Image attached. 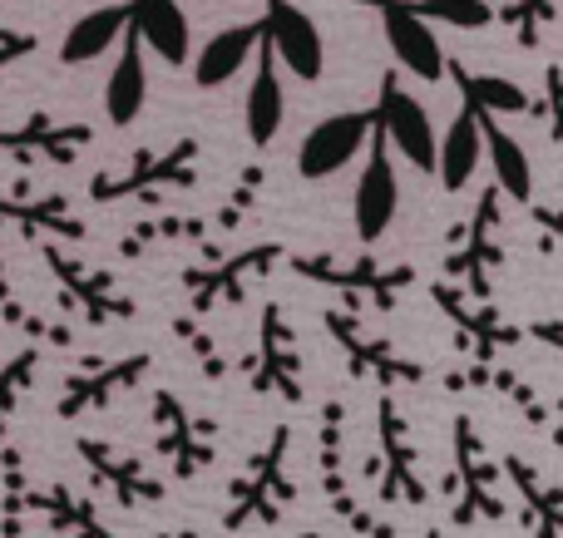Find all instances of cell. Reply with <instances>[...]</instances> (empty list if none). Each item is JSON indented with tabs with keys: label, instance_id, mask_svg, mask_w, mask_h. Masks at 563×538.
Returning a JSON list of instances; mask_svg holds the SVG:
<instances>
[{
	"label": "cell",
	"instance_id": "cell-1",
	"mask_svg": "<svg viewBox=\"0 0 563 538\" xmlns=\"http://www.w3.org/2000/svg\"><path fill=\"white\" fill-rule=\"evenodd\" d=\"M371 128H376V109H346V114H327L297 148V173L301 178H331L371 144Z\"/></svg>",
	"mask_w": 563,
	"mask_h": 538
},
{
	"label": "cell",
	"instance_id": "cell-2",
	"mask_svg": "<svg viewBox=\"0 0 563 538\" xmlns=\"http://www.w3.org/2000/svg\"><path fill=\"white\" fill-rule=\"evenodd\" d=\"M263 40L273 45L277 65L287 69L291 79H301V85L321 79V69H327V45H321L317 20H311L301 5H291V0H267Z\"/></svg>",
	"mask_w": 563,
	"mask_h": 538
},
{
	"label": "cell",
	"instance_id": "cell-3",
	"mask_svg": "<svg viewBox=\"0 0 563 538\" xmlns=\"http://www.w3.org/2000/svg\"><path fill=\"white\" fill-rule=\"evenodd\" d=\"M376 128L390 138V148L410 158V168L420 173H435V124H430V109L416 94H406L396 75H386L380 85V104H376Z\"/></svg>",
	"mask_w": 563,
	"mask_h": 538
},
{
	"label": "cell",
	"instance_id": "cell-4",
	"mask_svg": "<svg viewBox=\"0 0 563 538\" xmlns=\"http://www.w3.org/2000/svg\"><path fill=\"white\" fill-rule=\"evenodd\" d=\"M380 30H386V45L396 55L400 69H410L426 85H440L445 79V49H440V35L426 15H420L410 0H380Z\"/></svg>",
	"mask_w": 563,
	"mask_h": 538
},
{
	"label": "cell",
	"instance_id": "cell-5",
	"mask_svg": "<svg viewBox=\"0 0 563 538\" xmlns=\"http://www.w3.org/2000/svg\"><path fill=\"white\" fill-rule=\"evenodd\" d=\"M396 208H400V183H396V168H390V138L380 128H371V158L356 178V198H351V213H356V237L361 243H380L396 223Z\"/></svg>",
	"mask_w": 563,
	"mask_h": 538
},
{
	"label": "cell",
	"instance_id": "cell-6",
	"mask_svg": "<svg viewBox=\"0 0 563 538\" xmlns=\"http://www.w3.org/2000/svg\"><path fill=\"white\" fill-rule=\"evenodd\" d=\"M129 25L144 40V49H154L164 65H188L194 59V30L178 0H129Z\"/></svg>",
	"mask_w": 563,
	"mask_h": 538
},
{
	"label": "cell",
	"instance_id": "cell-7",
	"mask_svg": "<svg viewBox=\"0 0 563 538\" xmlns=\"http://www.w3.org/2000/svg\"><path fill=\"white\" fill-rule=\"evenodd\" d=\"M144 40L134 35V25L124 30V40H119V59H114V69H109V79H104V114H109V124H119V128H129L139 114H144V104H148V65H144Z\"/></svg>",
	"mask_w": 563,
	"mask_h": 538
},
{
	"label": "cell",
	"instance_id": "cell-8",
	"mask_svg": "<svg viewBox=\"0 0 563 538\" xmlns=\"http://www.w3.org/2000/svg\"><path fill=\"white\" fill-rule=\"evenodd\" d=\"M257 45H263V20H243V25H228V30H218V35H208L203 49L194 55V85L223 89L228 79L247 69Z\"/></svg>",
	"mask_w": 563,
	"mask_h": 538
},
{
	"label": "cell",
	"instance_id": "cell-9",
	"mask_svg": "<svg viewBox=\"0 0 563 538\" xmlns=\"http://www.w3.org/2000/svg\"><path fill=\"white\" fill-rule=\"evenodd\" d=\"M479 158H485V128H479V114L475 109H460L450 119V128L435 138V173L445 183V193H460L470 178L479 173Z\"/></svg>",
	"mask_w": 563,
	"mask_h": 538
},
{
	"label": "cell",
	"instance_id": "cell-10",
	"mask_svg": "<svg viewBox=\"0 0 563 538\" xmlns=\"http://www.w3.org/2000/svg\"><path fill=\"white\" fill-rule=\"evenodd\" d=\"M282 119H287V94H282V75H277V55L273 45H257V69H253V89H247V104H243V124L247 138L257 148H267L277 138Z\"/></svg>",
	"mask_w": 563,
	"mask_h": 538
},
{
	"label": "cell",
	"instance_id": "cell-11",
	"mask_svg": "<svg viewBox=\"0 0 563 538\" xmlns=\"http://www.w3.org/2000/svg\"><path fill=\"white\" fill-rule=\"evenodd\" d=\"M129 30V0H114V5H95L89 15H79L75 25L59 40V59L65 65H89V59L109 55L114 40H124Z\"/></svg>",
	"mask_w": 563,
	"mask_h": 538
},
{
	"label": "cell",
	"instance_id": "cell-12",
	"mask_svg": "<svg viewBox=\"0 0 563 538\" xmlns=\"http://www.w3.org/2000/svg\"><path fill=\"white\" fill-rule=\"evenodd\" d=\"M479 128H485V154H489V173H495L499 193L515 198V203H529V198H534V168H529L525 144H519L515 134H505V128L495 124V114H479Z\"/></svg>",
	"mask_w": 563,
	"mask_h": 538
},
{
	"label": "cell",
	"instance_id": "cell-13",
	"mask_svg": "<svg viewBox=\"0 0 563 538\" xmlns=\"http://www.w3.org/2000/svg\"><path fill=\"white\" fill-rule=\"evenodd\" d=\"M450 75L460 79V94H465L470 109L479 114H525L529 94L515 85V79H499V75H465L460 65H450Z\"/></svg>",
	"mask_w": 563,
	"mask_h": 538
},
{
	"label": "cell",
	"instance_id": "cell-14",
	"mask_svg": "<svg viewBox=\"0 0 563 538\" xmlns=\"http://www.w3.org/2000/svg\"><path fill=\"white\" fill-rule=\"evenodd\" d=\"M430 25H450V30H485L495 20L489 0H410Z\"/></svg>",
	"mask_w": 563,
	"mask_h": 538
},
{
	"label": "cell",
	"instance_id": "cell-15",
	"mask_svg": "<svg viewBox=\"0 0 563 538\" xmlns=\"http://www.w3.org/2000/svg\"><path fill=\"white\" fill-rule=\"evenodd\" d=\"M30 49H35V40H30V35H0V69L15 65V59L30 55Z\"/></svg>",
	"mask_w": 563,
	"mask_h": 538
},
{
	"label": "cell",
	"instance_id": "cell-16",
	"mask_svg": "<svg viewBox=\"0 0 563 538\" xmlns=\"http://www.w3.org/2000/svg\"><path fill=\"white\" fill-rule=\"evenodd\" d=\"M371 5H380V0H371Z\"/></svg>",
	"mask_w": 563,
	"mask_h": 538
}]
</instances>
